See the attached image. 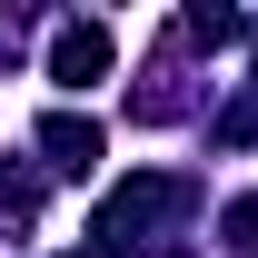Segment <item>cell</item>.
<instances>
[{
  "label": "cell",
  "instance_id": "cell-1",
  "mask_svg": "<svg viewBox=\"0 0 258 258\" xmlns=\"http://www.w3.org/2000/svg\"><path fill=\"white\" fill-rule=\"evenodd\" d=\"M169 209H179V179H129V189H109V199H99L90 248H129V238H149Z\"/></svg>",
  "mask_w": 258,
  "mask_h": 258
},
{
  "label": "cell",
  "instance_id": "cell-2",
  "mask_svg": "<svg viewBox=\"0 0 258 258\" xmlns=\"http://www.w3.org/2000/svg\"><path fill=\"white\" fill-rule=\"evenodd\" d=\"M50 80H60V90H90V80H109V30H99V20H70V30L50 40Z\"/></svg>",
  "mask_w": 258,
  "mask_h": 258
},
{
  "label": "cell",
  "instance_id": "cell-3",
  "mask_svg": "<svg viewBox=\"0 0 258 258\" xmlns=\"http://www.w3.org/2000/svg\"><path fill=\"white\" fill-rule=\"evenodd\" d=\"M40 139H50V169H60V179H90L99 169V129L90 119H50Z\"/></svg>",
  "mask_w": 258,
  "mask_h": 258
},
{
  "label": "cell",
  "instance_id": "cell-4",
  "mask_svg": "<svg viewBox=\"0 0 258 258\" xmlns=\"http://www.w3.org/2000/svg\"><path fill=\"white\" fill-rule=\"evenodd\" d=\"M228 248H258V199H238V209H228Z\"/></svg>",
  "mask_w": 258,
  "mask_h": 258
}]
</instances>
